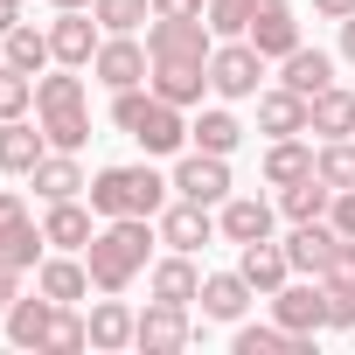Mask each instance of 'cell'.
Returning a JSON list of instances; mask_svg holds the SVG:
<instances>
[{"label": "cell", "instance_id": "obj_1", "mask_svg": "<svg viewBox=\"0 0 355 355\" xmlns=\"http://www.w3.org/2000/svg\"><path fill=\"white\" fill-rule=\"evenodd\" d=\"M160 244L153 216H112L91 244H84V265H91V286L98 293H125L139 272H146V251Z\"/></svg>", "mask_w": 355, "mask_h": 355}, {"label": "cell", "instance_id": "obj_2", "mask_svg": "<svg viewBox=\"0 0 355 355\" xmlns=\"http://www.w3.org/2000/svg\"><path fill=\"white\" fill-rule=\"evenodd\" d=\"M167 189H174V174H153L146 160H125V167H98L84 196L112 223V216H160L167 209Z\"/></svg>", "mask_w": 355, "mask_h": 355}, {"label": "cell", "instance_id": "obj_3", "mask_svg": "<svg viewBox=\"0 0 355 355\" xmlns=\"http://www.w3.org/2000/svg\"><path fill=\"white\" fill-rule=\"evenodd\" d=\"M112 125L125 132V139H139L146 153H182L189 146V119H182V105H167L153 84L139 91H112Z\"/></svg>", "mask_w": 355, "mask_h": 355}, {"label": "cell", "instance_id": "obj_4", "mask_svg": "<svg viewBox=\"0 0 355 355\" xmlns=\"http://www.w3.org/2000/svg\"><path fill=\"white\" fill-rule=\"evenodd\" d=\"M146 56H153V63H209V56H216V28H209V15H153V28H146Z\"/></svg>", "mask_w": 355, "mask_h": 355}, {"label": "cell", "instance_id": "obj_5", "mask_svg": "<svg viewBox=\"0 0 355 355\" xmlns=\"http://www.w3.org/2000/svg\"><path fill=\"white\" fill-rule=\"evenodd\" d=\"M258 84H265V56L237 35V42H216V56H209V91L223 98V105H237V98H258Z\"/></svg>", "mask_w": 355, "mask_h": 355}, {"label": "cell", "instance_id": "obj_6", "mask_svg": "<svg viewBox=\"0 0 355 355\" xmlns=\"http://www.w3.org/2000/svg\"><path fill=\"white\" fill-rule=\"evenodd\" d=\"M91 77H98L105 91H132V84L153 77V56H146V42H132V35H105L98 56H91Z\"/></svg>", "mask_w": 355, "mask_h": 355}, {"label": "cell", "instance_id": "obj_7", "mask_svg": "<svg viewBox=\"0 0 355 355\" xmlns=\"http://www.w3.org/2000/svg\"><path fill=\"white\" fill-rule=\"evenodd\" d=\"M189 341H196V320H189V306H174V300H153L139 313V327H132V348H146V355H182Z\"/></svg>", "mask_w": 355, "mask_h": 355}, {"label": "cell", "instance_id": "obj_8", "mask_svg": "<svg viewBox=\"0 0 355 355\" xmlns=\"http://www.w3.org/2000/svg\"><path fill=\"white\" fill-rule=\"evenodd\" d=\"M244 42H251L265 63H286V56L300 49V15H293V0H258V15H251Z\"/></svg>", "mask_w": 355, "mask_h": 355}, {"label": "cell", "instance_id": "obj_9", "mask_svg": "<svg viewBox=\"0 0 355 355\" xmlns=\"http://www.w3.org/2000/svg\"><path fill=\"white\" fill-rule=\"evenodd\" d=\"M98 42H105L98 15H84V8H56V21H49V49H56V63H63V70H91Z\"/></svg>", "mask_w": 355, "mask_h": 355}, {"label": "cell", "instance_id": "obj_10", "mask_svg": "<svg viewBox=\"0 0 355 355\" xmlns=\"http://www.w3.org/2000/svg\"><path fill=\"white\" fill-rule=\"evenodd\" d=\"M153 230H160V244H167V251H189V258H196V251L216 237V216H209V202H189V196H174V202L153 216Z\"/></svg>", "mask_w": 355, "mask_h": 355}, {"label": "cell", "instance_id": "obj_11", "mask_svg": "<svg viewBox=\"0 0 355 355\" xmlns=\"http://www.w3.org/2000/svg\"><path fill=\"white\" fill-rule=\"evenodd\" d=\"M174 196H189V202H209V209H216V202L230 196V160H223V153H202V146L182 153V160H174Z\"/></svg>", "mask_w": 355, "mask_h": 355}, {"label": "cell", "instance_id": "obj_12", "mask_svg": "<svg viewBox=\"0 0 355 355\" xmlns=\"http://www.w3.org/2000/svg\"><path fill=\"white\" fill-rule=\"evenodd\" d=\"M272 223H279V209L265 196H223L216 202V237H230V244H265Z\"/></svg>", "mask_w": 355, "mask_h": 355}, {"label": "cell", "instance_id": "obj_13", "mask_svg": "<svg viewBox=\"0 0 355 355\" xmlns=\"http://www.w3.org/2000/svg\"><path fill=\"white\" fill-rule=\"evenodd\" d=\"M272 320L293 327V334H320V327H327V286H320V279H313V286H306V279H300V286L286 279V286L272 293Z\"/></svg>", "mask_w": 355, "mask_h": 355}, {"label": "cell", "instance_id": "obj_14", "mask_svg": "<svg viewBox=\"0 0 355 355\" xmlns=\"http://www.w3.org/2000/svg\"><path fill=\"white\" fill-rule=\"evenodd\" d=\"M49 320H56V300L35 286V293H15V306H8V341L15 348H49Z\"/></svg>", "mask_w": 355, "mask_h": 355}, {"label": "cell", "instance_id": "obj_15", "mask_svg": "<svg viewBox=\"0 0 355 355\" xmlns=\"http://www.w3.org/2000/svg\"><path fill=\"white\" fill-rule=\"evenodd\" d=\"M258 132H265V139H293V132H306V98H300L293 84L258 91Z\"/></svg>", "mask_w": 355, "mask_h": 355}, {"label": "cell", "instance_id": "obj_16", "mask_svg": "<svg viewBox=\"0 0 355 355\" xmlns=\"http://www.w3.org/2000/svg\"><path fill=\"white\" fill-rule=\"evenodd\" d=\"M237 272L251 279V293H265V300H272V293L293 279V258H286V244H272V237H265V244H237Z\"/></svg>", "mask_w": 355, "mask_h": 355}, {"label": "cell", "instance_id": "obj_17", "mask_svg": "<svg viewBox=\"0 0 355 355\" xmlns=\"http://www.w3.org/2000/svg\"><path fill=\"white\" fill-rule=\"evenodd\" d=\"M251 300H258V293H251L244 272H209V279H202V320H230V327H237V320L251 313Z\"/></svg>", "mask_w": 355, "mask_h": 355}, {"label": "cell", "instance_id": "obj_18", "mask_svg": "<svg viewBox=\"0 0 355 355\" xmlns=\"http://www.w3.org/2000/svg\"><path fill=\"white\" fill-rule=\"evenodd\" d=\"M306 132H320V139H348V132H355V91H348V84L313 91V98H306Z\"/></svg>", "mask_w": 355, "mask_h": 355}, {"label": "cell", "instance_id": "obj_19", "mask_svg": "<svg viewBox=\"0 0 355 355\" xmlns=\"http://www.w3.org/2000/svg\"><path fill=\"white\" fill-rule=\"evenodd\" d=\"M28 189H35L42 202H70V196H84L91 182H84V167H77V153H56V146H49V153L35 160V174H28Z\"/></svg>", "mask_w": 355, "mask_h": 355}, {"label": "cell", "instance_id": "obj_20", "mask_svg": "<svg viewBox=\"0 0 355 355\" xmlns=\"http://www.w3.org/2000/svg\"><path fill=\"white\" fill-rule=\"evenodd\" d=\"M49 153V132L28 119H0V174H35V160Z\"/></svg>", "mask_w": 355, "mask_h": 355}, {"label": "cell", "instance_id": "obj_21", "mask_svg": "<svg viewBox=\"0 0 355 355\" xmlns=\"http://www.w3.org/2000/svg\"><path fill=\"white\" fill-rule=\"evenodd\" d=\"M146 286H153V300H174V306L202 300V272H196V258H189V251H167V258L146 272Z\"/></svg>", "mask_w": 355, "mask_h": 355}, {"label": "cell", "instance_id": "obj_22", "mask_svg": "<svg viewBox=\"0 0 355 355\" xmlns=\"http://www.w3.org/2000/svg\"><path fill=\"white\" fill-rule=\"evenodd\" d=\"M91 216H98V209H91V202H77V196H70V202H49L42 237H49L56 251H84V244L98 237V230H91Z\"/></svg>", "mask_w": 355, "mask_h": 355}, {"label": "cell", "instance_id": "obj_23", "mask_svg": "<svg viewBox=\"0 0 355 355\" xmlns=\"http://www.w3.org/2000/svg\"><path fill=\"white\" fill-rule=\"evenodd\" d=\"M35 286H42L56 306H77V300L91 293V265L70 258V251H63V258H42V265H35Z\"/></svg>", "mask_w": 355, "mask_h": 355}, {"label": "cell", "instance_id": "obj_24", "mask_svg": "<svg viewBox=\"0 0 355 355\" xmlns=\"http://www.w3.org/2000/svg\"><path fill=\"white\" fill-rule=\"evenodd\" d=\"M84 327H91V348L119 355V348H132V327H139V313H132L125 300H98V306L84 313Z\"/></svg>", "mask_w": 355, "mask_h": 355}, {"label": "cell", "instance_id": "obj_25", "mask_svg": "<svg viewBox=\"0 0 355 355\" xmlns=\"http://www.w3.org/2000/svg\"><path fill=\"white\" fill-rule=\"evenodd\" d=\"M167 105H202V91H209V63H153V77H146Z\"/></svg>", "mask_w": 355, "mask_h": 355}, {"label": "cell", "instance_id": "obj_26", "mask_svg": "<svg viewBox=\"0 0 355 355\" xmlns=\"http://www.w3.org/2000/svg\"><path fill=\"white\" fill-rule=\"evenodd\" d=\"M341 244V230L320 216V223H293V237H286V258H293V272H313L320 279V265H327V251Z\"/></svg>", "mask_w": 355, "mask_h": 355}, {"label": "cell", "instance_id": "obj_27", "mask_svg": "<svg viewBox=\"0 0 355 355\" xmlns=\"http://www.w3.org/2000/svg\"><path fill=\"white\" fill-rule=\"evenodd\" d=\"M306 174H313V146H306L300 132L265 146V182H272V189H293V182H306Z\"/></svg>", "mask_w": 355, "mask_h": 355}, {"label": "cell", "instance_id": "obj_28", "mask_svg": "<svg viewBox=\"0 0 355 355\" xmlns=\"http://www.w3.org/2000/svg\"><path fill=\"white\" fill-rule=\"evenodd\" d=\"M0 56H8L15 70H42V63H56V49H49V28H35V21H15L8 35H0Z\"/></svg>", "mask_w": 355, "mask_h": 355}, {"label": "cell", "instance_id": "obj_29", "mask_svg": "<svg viewBox=\"0 0 355 355\" xmlns=\"http://www.w3.org/2000/svg\"><path fill=\"white\" fill-rule=\"evenodd\" d=\"M279 70H286L279 84H293L300 98H313V91H327V84H334V56H327V49H306V42H300Z\"/></svg>", "mask_w": 355, "mask_h": 355}, {"label": "cell", "instance_id": "obj_30", "mask_svg": "<svg viewBox=\"0 0 355 355\" xmlns=\"http://www.w3.org/2000/svg\"><path fill=\"white\" fill-rule=\"evenodd\" d=\"M237 355H313V334H293V327H237V341H230Z\"/></svg>", "mask_w": 355, "mask_h": 355}, {"label": "cell", "instance_id": "obj_31", "mask_svg": "<svg viewBox=\"0 0 355 355\" xmlns=\"http://www.w3.org/2000/svg\"><path fill=\"white\" fill-rule=\"evenodd\" d=\"M189 139H196L202 153H223V160H230V153H237V139H244V125H237V112H223V105H216V112H196V119H189Z\"/></svg>", "mask_w": 355, "mask_h": 355}, {"label": "cell", "instance_id": "obj_32", "mask_svg": "<svg viewBox=\"0 0 355 355\" xmlns=\"http://www.w3.org/2000/svg\"><path fill=\"white\" fill-rule=\"evenodd\" d=\"M327 202H334V189L320 182V174H306V182L279 189V209H286V223H320V216H327Z\"/></svg>", "mask_w": 355, "mask_h": 355}, {"label": "cell", "instance_id": "obj_33", "mask_svg": "<svg viewBox=\"0 0 355 355\" xmlns=\"http://www.w3.org/2000/svg\"><path fill=\"white\" fill-rule=\"evenodd\" d=\"M77 105H91L77 70H63V63H56V77H35V112H42V119H49V112H77Z\"/></svg>", "mask_w": 355, "mask_h": 355}, {"label": "cell", "instance_id": "obj_34", "mask_svg": "<svg viewBox=\"0 0 355 355\" xmlns=\"http://www.w3.org/2000/svg\"><path fill=\"white\" fill-rule=\"evenodd\" d=\"M313 174H320L327 189H355V132H348V139H320Z\"/></svg>", "mask_w": 355, "mask_h": 355}, {"label": "cell", "instance_id": "obj_35", "mask_svg": "<svg viewBox=\"0 0 355 355\" xmlns=\"http://www.w3.org/2000/svg\"><path fill=\"white\" fill-rule=\"evenodd\" d=\"M91 15L105 35H132L139 21H153V0H91Z\"/></svg>", "mask_w": 355, "mask_h": 355}, {"label": "cell", "instance_id": "obj_36", "mask_svg": "<svg viewBox=\"0 0 355 355\" xmlns=\"http://www.w3.org/2000/svg\"><path fill=\"white\" fill-rule=\"evenodd\" d=\"M42 132H49V146H56V153H77V146L91 139V105H77V112H49V119H42Z\"/></svg>", "mask_w": 355, "mask_h": 355}, {"label": "cell", "instance_id": "obj_37", "mask_svg": "<svg viewBox=\"0 0 355 355\" xmlns=\"http://www.w3.org/2000/svg\"><path fill=\"white\" fill-rule=\"evenodd\" d=\"M209 28H216V42H237L244 28H251V15H258V0H209Z\"/></svg>", "mask_w": 355, "mask_h": 355}, {"label": "cell", "instance_id": "obj_38", "mask_svg": "<svg viewBox=\"0 0 355 355\" xmlns=\"http://www.w3.org/2000/svg\"><path fill=\"white\" fill-rule=\"evenodd\" d=\"M28 105H35V77L15 70V63H0V119H21Z\"/></svg>", "mask_w": 355, "mask_h": 355}, {"label": "cell", "instance_id": "obj_39", "mask_svg": "<svg viewBox=\"0 0 355 355\" xmlns=\"http://www.w3.org/2000/svg\"><path fill=\"white\" fill-rule=\"evenodd\" d=\"M49 348H63V355L91 348V327H84V313H77V306H56V320H49Z\"/></svg>", "mask_w": 355, "mask_h": 355}, {"label": "cell", "instance_id": "obj_40", "mask_svg": "<svg viewBox=\"0 0 355 355\" xmlns=\"http://www.w3.org/2000/svg\"><path fill=\"white\" fill-rule=\"evenodd\" d=\"M320 286H327V293H355V237H341V244L327 251V265H320Z\"/></svg>", "mask_w": 355, "mask_h": 355}, {"label": "cell", "instance_id": "obj_41", "mask_svg": "<svg viewBox=\"0 0 355 355\" xmlns=\"http://www.w3.org/2000/svg\"><path fill=\"white\" fill-rule=\"evenodd\" d=\"M21 230H35V216H28L21 189H0V244H8V237H21Z\"/></svg>", "mask_w": 355, "mask_h": 355}, {"label": "cell", "instance_id": "obj_42", "mask_svg": "<svg viewBox=\"0 0 355 355\" xmlns=\"http://www.w3.org/2000/svg\"><path fill=\"white\" fill-rule=\"evenodd\" d=\"M42 244H49L42 230H21V237H8V244H0V258H8V265H21V272H28V265H42Z\"/></svg>", "mask_w": 355, "mask_h": 355}, {"label": "cell", "instance_id": "obj_43", "mask_svg": "<svg viewBox=\"0 0 355 355\" xmlns=\"http://www.w3.org/2000/svg\"><path fill=\"white\" fill-rule=\"evenodd\" d=\"M327 327L334 334H355V293H327Z\"/></svg>", "mask_w": 355, "mask_h": 355}, {"label": "cell", "instance_id": "obj_44", "mask_svg": "<svg viewBox=\"0 0 355 355\" xmlns=\"http://www.w3.org/2000/svg\"><path fill=\"white\" fill-rule=\"evenodd\" d=\"M327 223H334L341 237H355V189H334V202H327Z\"/></svg>", "mask_w": 355, "mask_h": 355}, {"label": "cell", "instance_id": "obj_45", "mask_svg": "<svg viewBox=\"0 0 355 355\" xmlns=\"http://www.w3.org/2000/svg\"><path fill=\"white\" fill-rule=\"evenodd\" d=\"M15 293H21V265H8V258H0V320H8Z\"/></svg>", "mask_w": 355, "mask_h": 355}, {"label": "cell", "instance_id": "obj_46", "mask_svg": "<svg viewBox=\"0 0 355 355\" xmlns=\"http://www.w3.org/2000/svg\"><path fill=\"white\" fill-rule=\"evenodd\" d=\"M313 15H320V21H348V15H355V0H313Z\"/></svg>", "mask_w": 355, "mask_h": 355}, {"label": "cell", "instance_id": "obj_47", "mask_svg": "<svg viewBox=\"0 0 355 355\" xmlns=\"http://www.w3.org/2000/svg\"><path fill=\"white\" fill-rule=\"evenodd\" d=\"M153 15H202V0H153Z\"/></svg>", "mask_w": 355, "mask_h": 355}, {"label": "cell", "instance_id": "obj_48", "mask_svg": "<svg viewBox=\"0 0 355 355\" xmlns=\"http://www.w3.org/2000/svg\"><path fill=\"white\" fill-rule=\"evenodd\" d=\"M15 21H21V0H0V35H8Z\"/></svg>", "mask_w": 355, "mask_h": 355}, {"label": "cell", "instance_id": "obj_49", "mask_svg": "<svg viewBox=\"0 0 355 355\" xmlns=\"http://www.w3.org/2000/svg\"><path fill=\"white\" fill-rule=\"evenodd\" d=\"M341 56H348V63H355V15H348V21H341Z\"/></svg>", "mask_w": 355, "mask_h": 355}, {"label": "cell", "instance_id": "obj_50", "mask_svg": "<svg viewBox=\"0 0 355 355\" xmlns=\"http://www.w3.org/2000/svg\"><path fill=\"white\" fill-rule=\"evenodd\" d=\"M49 8H91V0H49Z\"/></svg>", "mask_w": 355, "mask_h": 355}]
</instances>
